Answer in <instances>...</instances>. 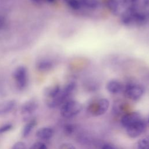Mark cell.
I'll use <instances>...</instances> for the list:
<instances>
[{
    "label": "cell",
    "mask_w": 149,
    "mask_h": 149,
    "mask_svg": "<svg viewBox=\"0 0 149 149\" xmlns=\"http://www.w3.org/2000/svg\"><path fill=\"white\" fill-rule=\"evenodd\" d=\"M144 91V88L141 86L136 83H130L126 86L125 94L127 98L136 101L142 97Z\"/></svg>",
    "instance_id": "277c9868"
},
{
    "label": "cell",
    "mask_w": 149,
    "mask_h": 149,
    "mask_svg": "<svg viewBox=\"0 0 149 149\" xmlns=\"http://www.w3.org/2000/svg\"><path fill=\"white\" fill-rule=\"evenodd\" d=\"M148 122H149V118H148Z\"/></svg>",
    "instance_id": "484cf974"
},
{
    "label": "cell",
    "mask_w": 149,
    "mask_h": 149,
    "mask_svg": "<svg viewBox=\"0 0 149 149\" xmlns=\"http://www.w3.org/2000/svg\"><path fill=\"white\" fill-rule=\"evenodd\" d=\"M122 84L118 80L112 79L107 83L106 88L111 94H118L122 90Z\"/></svg>",
    "instance_id": "30bf717a"
},
{
    "label": "cell",
    "mask_w": 149,
    "mask_h": 149,
    "mask_svg": "<svg viewBox=\"0 0 149 149\" xmlns=\"http://www.w3.org/2000/svg\"><path fill=\"white\" fill-rule=\"evenodd\" d=\"M113 112L116 114L120 115L125 111V105L124 103H123L122 102L118 101L115 102V104H113Z\"/></svg>",
    "instance_id": "ac0fdd59"
},
{
    "label": "cell",
    "mask_w": 149,
    "mask_h": 149,
    "mask_svg": "<svg viewBox=\"0 0 149 149\" xmlns=\"http://www.w3.org/2000/svg\"><path fill=\"white\" fill-rule=\"evenodd\" d=\"M137 149H149V136L140 139L138 141Z\"/></svg>",
    "instance_id": "e0dca14e"
},
{
    "label": "cell",
    "mask_w": 149,
    "mask_h": 149,
    "mask_svg": "<svg viewBox=\"0 0 149 149\" xmlns=\"http://www.w3.org/2000/svg\"><path fill=\"white\" fill-rule=\"evenodd\" d=\"M66 5L74 10H78L82 7L80 0H64Z\"/></svg>",
    "instance_id": "2e32d148"
},
{
    "label": "cell",
    "mask_w": 149,
    "mask_h": 149,
    "mask_svg": "<svg viewBox=\"0 0 149 149\" xmlns=\"http://www.w3.org/2000/svg\"><path fill=\"white\" fill-rule=\"evenodd\" d=\"M105 3L109 10L115 15L119 13L122 7L119 0H105Z\"/></svg>",
    "instance_id": "4fadbf2b"
},
{
    "label": "cell",
    "mask_w": 149,
    "mask_h": 149,
    "mask_svg": "<svg viewBox=\"0 0 149 149\" xmlns=\"http://www.w3.org/2000/svg\"><path fill=\"white\" fill-rule=\"evenodd\" d=\"M82 106L77 101L69 100L61 105V115L66 118H69L77 115L81 110Z\"/></svg>",
    "instance_id": "6da1fadb"
},
{
    "label": "cell",
    "mask_w": 149,
    "mask_h": 149,
    "mask_svg": "<svg viewBox=\"0 0 149 149\" xmlns=\"http://www.w3.org/2000/svg\"><path fill=\"white\" fill-rule=\"evenodd\" d=\"M12 149H26V146L24 142L18 141L13 146Z\"/></svg>",
    "instance_id": "7402d4cb"
},
{
    "label": "cell",
    "mask_w": 149,
    "mask_h": 149,
    "mask_svg": "<svg viewBox=\"0 0 149 149\" xmlns=\"http://www.w3.org/2000/svg\"><path fill=\"white\" fill-rule=\"evenodd\" d=\"M54 134L52 129L48 127H41L36 132V136L42 140H48L51 139Z\"/></svg>",
    "instance_id": "7c38bea8"
},
{
    "label": "cell",
    "mask_w": 149,
    "mask_h": 149,
    "mask_svg": "<svg viewBox=\"0 0 149 149\" xmlns=\"http://www.w3.org/2000/svg\"><path fill=\"white\" fill-rule=\"evenodd\" d=\"M38 102L34 99H30L25 101L21 107V113L26 119L34 113L38 108Z\"/></svg>",
    "instance_id": "8992f818"
},
{
    "label": "cell",
    "mask_w": 149,
    "mask_h": 149,
    "mask_svg": "<svg viewBox=\"0 0 149 149\" xmlns=\"http://www.w3.org/2000/svg\"><path fill=\"white\" fill-rule=\"evenodd\" d=\"M141 119L140 114L137 112H128L124 114L121 118V124L122 125L126 128L132 124Z\"/></svg>",
    "instance_id": "52a82bcc"
},
{
    "label": "cell",
    "mask_w": 149,
    "mask_h": 149,
    "mask_svg": "<svg viewBox=\"0 0 149 149\" xmlns=\"http://www.w3.org/2000/svg\"><path fill=\"white\" fill-rule=\"evenodd\" d=\"M102 149H116V148L113 146H112L111 144H105L102 146Z\"/></svg>",
    "instance_id": "cb8c5ba5"
},
{
    "label": "cell",
    "mask_w": 149,
    "mask_h": 149,
    "mask_svg": "<svg viewBox=\"0 0 149 149\" xmlns=\"http://www.w3.org/2000/svg\"><path fill=\"white\" fill-rule=\"evenodd\" d=\"M146 128V122L141 119V120L132 124L126 127L127 134L132 138H136L141 134Z\"/></svg>",
    "instance_id": "5b68a950"
},
{
    "label": "cell",
    "mask_w": 149,
    "mask_h": 149,
    "mask_svg": "<svg viewBox=\"0 0 149 149\" xmlns=\"http://www.w3.org/2000/svg\"><path fill=\"white\" fill-rule=\"evenodd\" d=\"M37 125V120L36 119H32L31 120H29L25 126H24L23 130H22V136L23 137H27L30 133H31V130L34 129V127Z\"/></svg>",
    "instance_id": "5bb4252c"
},
{
    "label": "cell",
    "mask_w": 149,
    "mask_h": 149,
    "mask_svg": "<svg viewBox=\"0 0 149 149\" xmlns=\"http://www.w3.org/2000/svg\"><path fill=\"white\" fill-rule=\"evenodd\" d=\"M13 77L17 88L20 90H24L28 83V70L27 68L23 65L16 68L13 72Z\"/></svg>",
    "instance_id": "7a4b0ae2"
},
{
    "label": "cell",
    "mask_w": 149,
    "mask_h": 149,
    "mask_svg": "<svg viewBox=\"0 0 149 149\" xmlns=\"http://www.w3.org/2000/svg\"><path fill=\"white\" fill-rule=\"evenodd\" d=\"M61 90V88L59 84H54L46 87L44 90V94L47 98V100L52 99L57 96Z\"/></svg>",
    "instance_id": "8fae6325"
},
{
    "label": "cell",
    "mask_w": 149,
    "mask_h": 149,
    "mask_svg": "<svg viewBox=\"0 0 149 149\" xmlns=\"http://www.w3.org/2000/svg\"><path fill=\"white\" fill-rule=\"evenodd\" d=\"M74 129H75V127L73 125L68 123L65 125V126L63 127V131H64L65 134H66V135H70L71 134H72L74 132Z\"/></svg>",
    "instance_id": "d6986e66"
},
{
    "label": "cell",
    "mask_w": 149,
    "mask_h": 149,
    "mask_svg": "<svg viewBox=\"0 0 149 149\" xmlns=\"http://www.w3.org/2000/svg\"><path fill=\"white\" fill-rule=\"evenodd\" d=\"M59 149H76V148L72 144L63 143L60 146Z\"/></svg>",
    "instance_id": "603a6c76"
},
{
    "label": "cell",
    "mask_w": 149,
    "mask_h": 149,
    "mask_svg": "<svg viewBox=\"0 0 149 149\" xmlns=\"http://www.w3.org/2000/svg\"><path fill=\"white\" fill-rule=\"evenodd\" d=\"M30 149H47V147L45 143L41 141H37L34 143L31 146Z\"/></svg>",
    "instance_id": "ffe728a7"
},
{
    "label": "cell",
    "mask_w": 149,
    "mask_h": 149,
    "mask_svg": "<svg viewBox=\"0 0 149 149\" xmlns=\"http://www.w3.org/2000/svg\"><path fill=\"white\" fill-rule=\"evenodd\" d=\"M82 6L87 9H95L99 5V0H80Z\"/></svg>",
    "instance_id": "9a60e30c"
},
{
    "label": "cell",
    "mask_w": 149,
    "mask_h": 149,
    "mask_svg": "<svg viewBox=\"0 0 149 149\" xmlns=\"http://www.w3.org/2000/svg\"><path fill=\"white\" fill-rule=\"evenodd\" d=\"M5 22V19L3 17H0V29L4 25Z\"/></svg>",
    "instance_id": "d4e9b609"
},
{
    "label": "cell",
    "mask_w": 149,
    "mask_h": 149,
    "mask_svg": "<svg viewBox=\"0 0 149 149\" xmlns=\"http://www.w3.org/2000/svg\"><path fill=\"white\" fill-rule=\"evenodd\" d=\"M109 106V101L106 98H101L91 103L88 107V111L94 116H100L107 111Z\"/></svg>",
    "instance_id": "3957f363"
},
{
    "label": "cell",
    "mask_w": 149,
    "mask_h": 149,
    "mask_svg": "<svg viewBox=\"0 0 149 149\" xmlns=\"http://www.w3.org/2000/svg\"><path fill=\"white\" fill-rule=\"evenodd\" d=\"M16 101L15 100H7L0 102V115H5L10 112L15 107Z\"/></svg>",
    "instance_id": "9c48e42d"
},
{
    "label": "cell",
    "mask_w": 149,
    "mask_h": 149,
    "mask_svg": "<svg viewBox=\"0 0 149 149\" xmlns=\"http://www.w3.org/2000/svg\"><path fill=\"white\" fill-rule=\"evenodd\" d=\"M12 125L10 123H6L0 126V134L8 132L12 129Z\"/></svg>",
    "instance_id": "44dd1931"
},
{
    "label": "cell",
    "mask_w": 149,
    "mask_h": 149,
    "mask_svg": "<svg viewBox=\"0 0 149 149\" xmlns=\"http://www.w3.org/2000/svg\"><path fill=\"white\" fill-rule=\"evenodd\" d=\"M55 63L50 58H41L38 59L36 64V69L41 72H47L54 67Z\"/></svg>",
    "instance_id": "ba28073f"
}]
</instances>
